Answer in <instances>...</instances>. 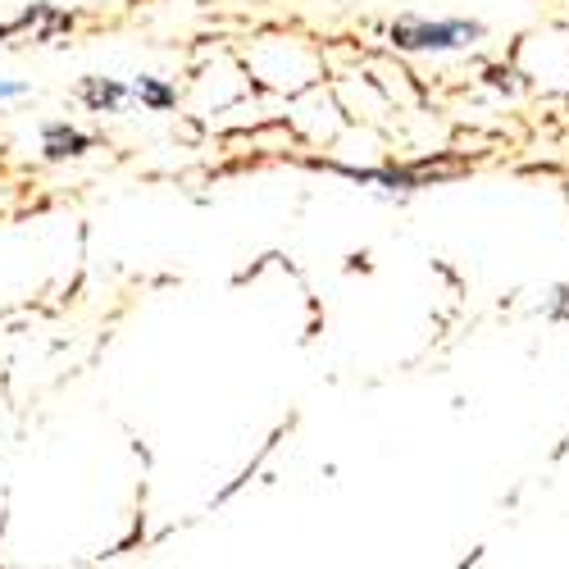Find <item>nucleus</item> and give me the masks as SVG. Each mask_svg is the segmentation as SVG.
<instances>
[{
	"mask_svg": "<svg viewBox=\"0 0 569 569\" xmlns=\"http://www.w3.org/2000/svg\"><path fill=\"white\" fill-rule=\"evenodd\" d=\"M46 141H51V156H73V151L87 147L82 132H64V128H51V132H46Z\"/></svg>",
	"mask_w": 569,
	"mask_h": 569,
	"instance_id": "nucleus-2",
	"label": "nucleus"
},
{
	"mask_svg": "<svg viewBox=\"0 0 569 569\" xmlns=\"http://www.w3.org/2000/svg\"><path fill=\"white\" fill-rule=\"evenodd\" d=\"M87 101H91V106H119V101H123V91H119L114 82L91 78V82H87Z\"/></svg>",
	"mask_w": 569,
	"mask_h": 569,
	"instance_id": "nucleus-3",
	"label": "nucleus"
},
{
	"mask_svg": "<svg viewBox=\"0 0 569 569\" xmlns=\"http://www.w3.org/2000/svg\"><path fill=\"white\" fill-rule=\"evenodd\" d=\"M479 32H483L479 23H460V19L456 23H415V19H406V23L392 28V41L406 46V51H447V46H465Z\"/></svg>",
	"mask_w": 569,
	"mask_h": 569,
	"instance_id": "nucleus-1",
	"label": "nucleus"
},
{
	"mask_svg": "<svg viewBox=\"0 0 569 569\" xmlns=\"http://www.w3.org/2000/svg\"><path fill=\"white\" fill-rule=\"evenodd\" d=\"M19 91H23L19 82H0V101H6V97H19Z\"/></svg>",
	"mask_w": 569,
	"mask_h": 569,
	"instance_id": "nucleus-5",
	"label": "nucleus"
},
{
	"mask_svg": "<svg viewBox=\"0 0 569 569\" xmlns=\"http://www.w3.org/2000/svg\"><path fill=\"white\" fill-rule=\"evenodd\" d=\"M132 91H137V97H141V101H151V106H160V110H164V106L173 101V97H169V87H160V82H151V78H137V87H132Z\"/></svg>",
	"mask_w": 569,
	"mask_h": 569,
	"instance_id": "nucleus-4",
	"label": "nucleus"
}]
</instances>
